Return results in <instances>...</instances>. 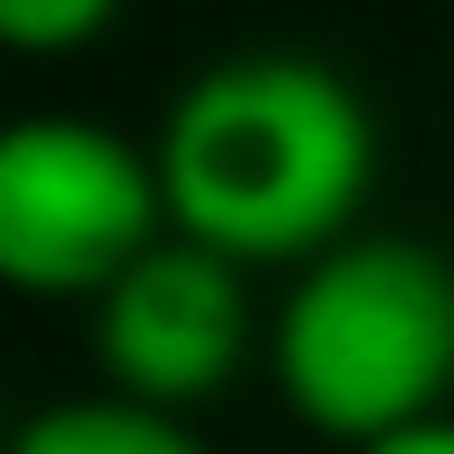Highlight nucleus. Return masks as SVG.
I'll use <instances>...</instances> for the list:
<instances>
[{"mask_svg": "<svg viewBox=\"0 0 454 454\" xmlns=\"http://www.w3.org/2000/svg\"><path fill=\"white\" fill-rule=\"evenodd\" d=\"M250 339H259V312H250L241 268L223 250H205V241H187V232L143 250L98 294V365H107V383L125 401H143V410H169V419L232 383Z\"/></svg>", "mask_w": 454, "mask_h": 454, "instance_id": "obj_4", "label": "nucleus"}, {"mask_svg": "<svg viewBox=\"0 0 454 454\" xmlns=\"http://www.w3.org/2000/svg\"><path fill=\"white\" fill-rule=\"evenodd\" d=\"M160 160L98 116H19L0 134V277L19 294H107L169 232Z\"/></svg>", "mask_w": 454, "mask_h": 454, "instance_id": "obj_3", "label": "nucleus"}, {"mask_svg": "<svg viewBox=\"0 0 454 454\" xmlns=\"http://www.w3.org/2000/svg\"><path fill=\"white\" fill-rule=\"evenodd\" d=\"M169 232L250 259H321L356 232L374 196V107L365 90L294 45L205 63L160 116Z\"/></svg>", "mask_w": 454, "mask_h": 454, "instance_id": "obj_1", "label": "nucleus"}, {"mask_svg": "<svg viewBox=\"0 0 454 454\" xmlns=\"http://www.w3.org/2000/svg\"><path fill=\"white\" fill-rule=\"evenodd\" d=\"M268 374L321 436L374 445L454 392V259L410 232H348L294 268L268 321Z\"/></svg>", "mask_w": 454, "mask_h": 454, "instance_id": "obj_2", "label": "nucleus"}, {"mask_svg": "<svg viewBox=\"0 0 454 454\" xmlns=\"http://www.w3.org/2000/svg\"><path fill=\"white\" fill-rule=\"evenodd\" d=\"M10 454H214L187 419L143 410L125 392H90V401H45L19 419Z\"/></svg>", "mask_w": 454, "mask_h": 454, "instance_id": "obj_5", "label": "nucleus"}, {"mask_svg": "<svg viewBox=\"0 0 454 454\" xmlns=\"http://www.w3.org/2000/svg\"><path fill=\"white\" fill-rule=\"evenodd\" d=\"M356 454H454V410L410 419V427H392V436H374V445H356Z\"/></svg>", "mask_w": 454, "mask_h": 454, "instance_id": "obj_7", "label": "nucleus"}, {"mask_svg": "<svg viewBox=\"0 0 454 454\" xmlns=\"http://www.w3.org/2000/svg\"><path fill=\"white\" fill-rule=\"evenodd\" d=\"M116 19V0H0V36L19 54H72Z\"/></svg>", "mask_w": 454, "mask_h": 454, "instance_id": "obj_6", "label": "nucleus"}]
</instances>
